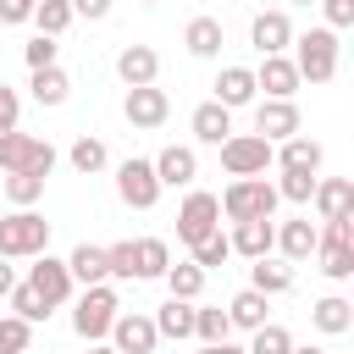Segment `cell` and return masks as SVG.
Wrapping results in <instances>:
<instances>
[{"instance_id":"cell-1","label":"cell","mask_w":354,"mask_h":354,"mask_svg":"<svg viewBox=\"0 0 354 354\" xmlns=\"http://www.w3.org/2000/svg\"><path fill=\"white\" fill-rule=\"evenodd\" d=\"M293 55V72H299V83H332L337 77V55H343V44H337V33L332 28H310V33H293V44H288Z\"/></svg>"},{"instance_id":"cell-2","label":"cell","mask_w":354,"mask_h":354,"mask_svg":"<svg viewBox=\"0 0 354 354\" xmlns=\"http://www.w3.org/2000/svg\"><path fill=\"white\" fill-rule=\"evenodd\" d=\"M216 205H221L227 221H271L282 199H277V188L266 177H232L227 194H216Z\"/></svg>"},{"instance_id":"cell-3","label":"cell","mask_w":354,"mask_h":354,"mask_svg":"<svg viewBox=\"0 0 354 354\" xmlns=\"http://www.w3.org/2000/svg\"><path fill=\"white\" fill-rule=\"evenodd\" d=\"M116 315H122V299H116V288H111V282L83 288V293L72 299V332H77L83 343H105Z\"/></svg>"},{"instance_id":"cell-4","label":"cell","mask_w":354,"mask_h":354,"mask_svg":"<svg viewBox=\"0 0 354 354\" xmlns=\"http://www.w3.org/2000/svg\"><path fill=\"white\" fill-rule=\"evenodd\" d=\"M50 249V221L39 210H11L0 216V260H33Z\"/></svg>"},{"instance_id":"cell-5","label":"cell","mask_w":354,"mask_h":354,"mask_svg":"<svg viewBox=\"0 0 354 354\" xmlns=\"http://www.w3.org/2000/svg\"><path fill=\"white\" fill-rule=\"evenodd\" d=\"M315 260H321V277H332V282L354 277V216L348 221H321Z\"/></svg>"},{"instance_id":"cell-6","label":"cell","mask_w":354,"mask_h":354,"mask_svg":"<svg viewBox=\"0 0 354 354\" xmlns=\"http://www.w3.org/2000/svg\"><path fill=\"white\" fill-rule=\"evenodd\" d=\"M210 232H221V205H216V194H205V188H188L183 194V205H177V243H205Z\"/></svg>"},{"instance_id":"cell-7","label":"cell","mask_w":354,"mask_h":354,"mask_svg":"<svg viewBox=\"0 0 354 354\" xmlns=\"http://www.w3.org/2000/svg\"><path fill=\"white\" fill-rule=\"evenodd\" d=\"M22 282L39 293V304H44V310H61V304H72V293H77V282H72L66 260H55L50 249H44V254H33V266H28V277H22Z\"/></svg>"},{"instance_id":"cell-8","label":"cell","mask_w":354,"mask_h":354,"mask_svg":"<svg viewBox=\"0 0 354 354\" xmlns=\"http://www.w3.org/2000/svg\"><path fill=\"white\" fill-rule=\"evenodd\" d=\"M0 171L50 177V171H55V144H50V138H33V133H6V138H0Z\"/></svg>"},{"instance_id":"cell-9","label":"cell","mask_w":354,"mask_h":354,"mask_svg":"<svg viewBox=\"0 0 354 354\" xmlns=\"http://www.w3.org/2000/svg\"><path fill=\"white\" fill-rule=\"evenodd\" d=\"M216 149H221L227 177H266L271 171V144L260 133H227Z\"/></svg>"},{"instance_id":"cell-10","label":"cell","mask_w":354,"mask_h":354,"mask_svg":"<svg viewBox=\"0 0 354 354\" xmlns=\"http://www.w3.org/2000/svg\"><path fill=\"white\" fill-rule=\"evenodd\" d=\"M166 188L155 183V166L149 160H138V155H127L122 166H116V199L127 205V210H155V199H160Z\"/></svg>"},{"instance_id":"cell-11","label":"cell","mask_w":354,"mask_h":354,"mask_svg":"<svg viewBox=\"0 0 354 354\" xmlns=\"http://www.w3.org/2000/svg\"><path fill=\"white\" fill-rule=\"evenodd\" d=\"M299 127H304V116H299L293 100H260V105H254V133H260L271 149H277L282 138H293Z\"/></svg>"},{"instance_id":"cell-12","label":"cell","mask_w":354,"mask_h":354,"mask_svg":"<svg viewBox=\"0 0 354 354\" xmlns=\"http://www.w3.org/2000/svg\"><path fill=\"white\" fill-rule=\"evenodd\" d=\"M155 343H160V332H155L149 315L122 310V315L111 321V348H116V354H155Z\"/></svg>"},{"instance_id":"cell-13","label":"cell","mask_w":354,"mask_h":354,"mask_svg":"<svg viewBox=\"0 0 354 354\" xmlns=\"http://www.w3.org/2000/svg\"><path fill=\"white\" fill-rule=\"evenodd\" d=\"M122 116L149 133V127H160V122L171 116V100H166V88L144 83V88H127V94H122Z\"/></svg>"},{"instance_id":"cell-14","label":"cell","mask_w":354,"mask_h":354,"mask_svg":"<svg viewBox=\"0 0 354 354\" xmlns=\"http://www.w3.org/2000/svg\"><path fill=\"white\" fill-rule=\"evenodd\" d=\"M149 166H155V183H160V188H188V183L199 177V155H194L188 144H166Z\"/></svg>"},{"instance_id":"cell-15","label":"cell","mask_w":354,"mask_h":354,"mask_svg":"<svg viewBox=\"0 0 354 354\" xmlns=\"http://www.w3.org/2000/svg\"><path fill=\"white\" fill-rule=\"evenodd\" d=\"M310 205H315L321 221H348V216H354V183H348V177H315Z\"/></svg>"},{"instance_id":"cell-16","label":"cell","mask_w":354,"mask_h":354,"mask_svg":"<svg viewBox=\"0 0 354 354\" xmlns=\"http://www.w3.org/2000/svg\"><path fill=\"white\" fill-rule=\"evenodd\" d=\"M315 238H321V227L310 221V216H293V221H277V254L288 260V266H299V260H310L315 254Z\"/></svg>"},{"instance_id":"cell-17","label":"cell","mask_w":354,"mask_h":354,"mask_svg":"<svg viewBox=\"0 0 354 354\" xmlns=\"http://www.w3.org/2000/svg\"><path fill=\"white\" fill-rule=\"evenodd\" d=\"M249 44H254L260 55H288V44H293L288 11H260V17L249 22Z\"/></svg>"},{"instance_id":"cell-18","label":"cell","mask_w":354,"mask_h":354,"mask_svg":"<svg viewBox=\"0 0 354 354\" xmlns=\"http://www.w3.org/2000/svg\"><path fill=\"white\" fill-rule=\"evenodd\" d=\"M321 160H326V149L315 144V138H304V133H293V138H282L277 149H271V166L277 171H321Z\"/></svg>"},{"instance_id":"cell-19","label":"cell","mask_w":354,"mask_h":354,"mask_svg":"<svg viewBox=\"0 0 354 354\" xmlns=\"http://www.w3.org/2000/svg\"><path fill=\"white\" fill-rule=\"evenodd\" d=\"M116 77H122L127 88H144V83L160 77V55H155L149 44H122V50H116Z\"/></svg>"},{"instance_id":"cell-20","label":"cell","mask_w":354,"mask_h":354,"mask_svg":"<svg viewBox=\"0 0 354 354\" xmlns=\"http://www.w3.org/2000/svg\"><path fill=\"white\" fill-rule=\"evenodd\" d=\"M254 88H266V100H293L299 94V72L288 55H260L254 66Z\"/></svg>"},{"instance_id":"cell-21","label":"cell","mask_w":354,"mask_h":354,"mask_svg":"<svg viewBox=\"0 0 354 354\" xmlns=\"http://www.w3.org/2000/svg\"><path fill=\"white\" fill-rule=\"evenodd\" d=\"M254 66H221L216 72V105L221 111H238V105H254Z\"/></svg>"},{"instance_id":"cell-22","label":"cell","mask_w":354,"mask_h":354,"mask_svg":"<svg viewBox=\"0 0 354 354\" xmlns=\"http://www.w3.org/2000/svg\"><path fill=\"white\" fill-rule=\"evenodd\" d=\"M227 243H232V254L260 260V254H271V243H277V221H232Z\"/></svg>"},{"instance_id":"cell-23","label":"cell","mask_w":354,"mask_h":354,"mask_svg":"<svg viewBox=\"0 0 354 354\" xmlns=\"http://www.w3.org/2000/svg\"><path fill=\"white\" fill-rule=\"evenodd\" d=\"M227 321H232L238 332H254V326H266V321H271V299H266V293H254V288H238V293L227 299Z\"/></svg>"},{"instance_id":"cell-24","label":"cell","mask_w":354,"mask_h":354,"mask_svg":"<svg viewBox=\"0 0 354 354\" xmlns=\"http://www.w3.org/2000/svg\"><path fill=\"white\" fill-rule=\"evenodd\" d=\"M310 326H315V332H326V337H343V332L354 326V304H348L343 293H326V299H315V304H310Z\"/></svg>"},{"instance_id":"cell-25","label":"cell","mask_w":354,"mask_h":354,"mask_svg":"<svg viewBox=\"0 0 354 354\" xmlns=\"http://www.w3.org/2000/svg\"><path fill=\"white\" fill-rule=\"evenodd\" d=\"M166 266H171L166 238H133V282H155L166 277Z\"/></svg>"},{"instance_id":"cell-26","label":"cell","mask_w":354,"mask_h":354,"mask_svg":"<svg viewBox=\"0 0 354 354\" xmlns=\"http://www.w3.org/2000/svg\"><path fill=\"white\" fill-rule=\"evenodd\" d=\"M66 271H72L77 288H100V282H111V271H105V249H100V243H77V249L66 254Z\"/></svg>"},{"instance_id":"cell-27","label":"cell","mask_w":354,"mask_h":354,"mask_svg":"<svg viewBox=\"0 0 354 354\" xmlns=\"http://www.w3.org/2000/svg\"><path fill=\"white\" fill-rule=\"evenodd\" d=\"M183 44H188V55L216 61V55H221V44H227V33H221V22H216V17H194V22L183 28Z\"/></svg>"},{"instance_id":"cell-28","label":"cell","mask_w":354,"mask_h":354,"mask_svg":"<svg viewBox=\"0 0 354 354\" xmlns=\"http://www.w3.org/2000/svg\"><path fill=\"white\" fill-rule=\"evenodd\" d=\"M249 288H254V293H266V299H277V293H288V288H293V266H288V260L260 254V260L249 266Z\"/></svg>"},{"instance_id":"cell-29","label":"cell","mask_w":354,"mask_h":354,"mask_svg":"<svg viewBox=\"0 0 354 354\" xmlns=\"http://www.w3.org/2000/svg\"><path fill=\"white\" fill-rule=\"evenodd\" d=\"M149 321H155V332H160V337H171V343L194 337V304H188V299H166Z\"/></svg>"},{"instance_id":"cell-30","label":"cell","mask_w":354,"mask_h":354,"mask_svg":"<svg viewBox=\"0 0 354 354\" xmlns=\"http://www.w3.org/2000/svg\"><path fill=\"white\" fill-rule=\"evenodd\" d=\"M188 127H194L199 144H221V138L232 133V111H221L216 100H205V105H194V122H188Z\"/></svg>"},{"instance_id":"cell-31","label":"cell","mask_w":354,"mask_h":354,"mask_svg":"<svg viewBox=\"0 0 354 354\" xmlns=\"http://www.w3.org/2000/svg\"><path fill=\"white\" fill-rule=\"evenodd\" d=\"M166 299H188V304H199V293H205V271L194 266V260H177V266H166Z\"/></svg>"},{"instance_id":"cell-32","label":"cell","mask_w":354,"mask_h":354,"mask_svg":"<svg viewBox=\"0 0 354 354\" xmlns=\"http://www.w3.org/2000/svg\"><path fill=\"white\" fill-rule=\"evenodd\" d=\"M28 88H33V100H39V105H66L72 77H66V72H61V61H55V66H39V72L28 77Z\"/></svg>"},{"instance_id":"cell-33","label":"cell","mask_w":354,"mask_h":354,"mask_svg":"<svg viewBox=\"0 0 354 354\" xmlns=\"http://www.w3.org/2000/svg\"><path fill=\"white\" fill-rule=\"evenodd\" d=\"M44 183L50 177H33V171H6V183H0V194L17 205V210H33L39 199H44Z\"/></svg>"},{"instance_id":"cell-34","label":"cell","mask_w":354,"mask_h":354,"mask_svg":"<svg viewBox=\"0 0 354 354\" xmlns=\"http://www.w3.org/2000/svg\"><path fill=\"white\" fill-rule=\"evenodd\" d=\"M227 332H232V321L221 304H194V337L199 343H227Z\"/></svg>"},{"instance_id":"cell-35","label":"cell","mask_w":354,"mask_h":354,"mask_svg":"<svg viewBox=\"0 0 354 354\" xmlns=\"http://www.w3.org/2000/svg\"><path fill=\"white\" fill-rule=\"evenodd\" d=\"M28 22H33V28L44 33V39H61V33L72 28V6H66V0H39Z\"/></svg>"},{"instance_id":"cell-36","label":"cell","mask_w":354,"mask_h":354,"mask_svg":"<svg viewBox=\"0 0 354 354\" xmlns=\"http://www.w3.org/2000/svg\"><path fill=\"white\" fill-rule=\"evenodd\" d=\"M66 160H72V171H83V177H94V171H105V160H111V149L100 144V138H77L72 149H66Z\"/></svg>"},{"instance_id":"cell-37","label":"cell","mask_w":354,"mask_h":354,"mask_svg":"<svg viewBox=\"0 0 354 354\" xmlns=\"http://www.w3.org/2000/svg\"><path fill=\"white\" fill-rule=\"evenodd\" d=\"M249 354H293V332L282 321H266L249 332Z\"/></svg>"},{"instance_id":"cell-38","label":"cell","mask_w":354,"mask_h":354,"mask_svg":"<svg viewBox=\"0 0 354 354\" xmlns=\"http://www.w3.org/2000/svg\"><path fill=\"white\" fill-rule=\"evenodd\" d=\"M188 260H194L205 277H210L216 266H227V260H232V243H227V232H210L205 243H194V249H188Z\"/></svg>"},{"instance_id":"cell-39","label":"cell","mask_w":354,"mask_h":354,"mask_svg":"<svg viewBox=\"0 0 354 354\" xmlns=\"http://www.w3.org/2000/svg\"><path fill=\"white\" fill-rule=\"evenodd\" d=\"M277 199H288V205H310V194H315V177L310 171H277Z\"/></svg>"},{"instance_id":"cell-40","label":"cell","mask_w":354,"mask_h":354,"mask_svg":"<svg viewBox=\"0 0 354 354\" xmlns=\"http://www.w3.org/2000/svg\"><path fill=\"white\" fill-rule=\"evenodd\" d=\"M6 299H11V315H17V321H28V326H39V321H44V315H50V310H44V304H39V293H33V288H28V282H17V288H11V293H6Z\"/></svg>"},{"instance_id":"cell-41","label":"cell","mask_w":354,"mask_h":354,"mask_svg":"<svg viewBox=\"0 0 354 354\" xmlns=\"http://www.w3.org/2000/svg\"><path fill=\"white\" fill-rule=\"evenodd\" d=\"M28 343H33V326L17 315H0V354H28Z\"/></svg>"},{"instance_id":"cell-42","label":"cell","mask_w":354,"mask_h":354,"mask_svg":"<svg viewBox=\"0 0 354 354\" xmlns=\"http://www.w3.org/2000/svg\"><path fill=\"white\" fill-rule=\"evenodd\" d=\"M105 271H111V282H133V238L105 243Z\"/></svg>"},{"instance_id":"cell-43","label":"cell","mask_w":354,"mask_h":354,"mask_svg":"<svg viewBox=\"0 0 354 354\" xmlns=\"http://www.w3.org/2000/svg\"><path fill=\"white\" fill-rule=\"evenodd\" d=\"M55 50H61L55 39L33 33V39H28V50H22V55H28V72H39V66H55Z\"/></svg>"},{"instance_id":"cell-44","label":"cell","mask_w":354,"mask_h":354,"mask_svg":"<svg viewBox=\"0 0 354 354\" xmlns=\"http://www.w3.org/2000/svg\"><path fill=\"white\" fill-rule=\"evenodd\" d=\"M17 116H22V94H17L11 83H0V138L17 133Z\"/></svg>"},{"instance_id":"cell-45","label":"cell","mask_w":354,"mask_h":354,"mask_svg":"<svg viewBox=\"0 0 354 354\" xmlns=\"http://www.w3.org/2000/svg\"><path fill=\"white\" fill-rule=\"evenodd\" d=\"M315 6L326 11V28H332V33L354 28V0H315Z\"/></svg>"},{"instance_id":"cell-46","label":"cell","mask_w":354,"mask_h":354,"mask_svg":"<svg viewBox=\"0 0 354 354\" xmlns=\"http://www.w3.org/2000/svg\"><path fill=\"white\" fill-rule=\"evenodd\" d=\"M28 17H33L28 0H0V28H17V22H28Z\"/></svg>"},{"instance_id":"cell-47","label":"cell","mask_w":354,"mask_h":354,"mask_svg":"<svg viewBox=\"0 0 354 354\" xmlns=\"http://www.w3.org/2000/svg\"><path fill=\"white\" fill-rule=\"evenodd\" d=\"M72 17H88V22H105L111 17V0H66Z\"/></svg>"},{"instance_id":"cell-48","label":"cell","mask_w":354,"mask_h":354,"mask_svg":"<svg viewBox=\"0 0 354 354\" xmlns=\"http://www.w3.org/2000/svg\"><path fill=\"white\" fill-rule=\"evenodd\" d=\"M11 288H17V266H11V260H0V299H6Z\"/></svg>"},{"instance_id":"cell-49","label":"cell","mask_w":354,"mask_h":354,"mask_svg":"<svg viewBox=\"0 0 354 354\" xmlns=\"http://www.w3.org/2000/svg\"><path fill=\"white\" fill-rule=\"evenodd\" d=\"M293 354H326V348H315V343H304V348H299V343H293Z\"/></svg>"},{"instance_id":"cell-50","label":"cell","mask_w":354,"mask_h":354,"mask_svg":"<svg viewBox=\"0 0 354 354\" xmlns=\"http://www.w3.org/2000/svg\"><path fill=\"white\" fill-rule=\"evenodd\" d=\"M88 354H116V348L111 343H88Z\"/></svg>"},{"instance_id":"cell-51","label":"cell","mask_w":354,"mask_h":354,"mask_svg":"<svg viewBox=\"0 0 354 354\" xmlns=\"http://www.w3.org/2000/svg\"><path fill=\"white\" fill-rule=\"evenodd\" d=\"M221 354H249V348H238V343H221Z\"/></svg>"},{"instance_id":"cell-52","label":"cell","mask_w":354,"mask_h":354,"mask_svg":"<svg viewBox=\"0 0 354 354\" xmlns=\"http://www.w3.org/2000/svg\"><path fill=\"white\" fill-rule=\"evenodd\" d=\"M199 354H221V343H199Z\"/></svg>"},{"instance_id":"cell-53","label":"cell","mask_w":354,"mask_h":354,"mask_svg":"<svg viewBox=\"0 0 354 354\" xmlns=\"http://www.w3.org/2000/svg\"><path fill=\"white\" fill-rule=\"evenodd\" d=\"M293 6H315V0H293Z\"/></svg>"},{"instance_id":"cell-54","label":"cell","mask_w":354,"mask_h":354,"mask_svg":"<svg viewBox=\"0 0 354 354\" xmlns=\"http://www.w3.org/2000/svg\"><path fill=\"white\" fill-rule=\"evenodd\" d=\"M0 183H6V171H0Z\"/></svg>"},{"instance_id":"cell-55","label":"cell","mask_w":354,"mask_h":354,"mask_svg":"<svg viewBox=\"0 0 354 354\" xmlns=\"http://www.w3.org/2000/svg\"><path fill=\"white\" fill-rule=\"evenodd\" d=\"M28 6H39V0H28Z\"/></svg>"}]
</instances>
